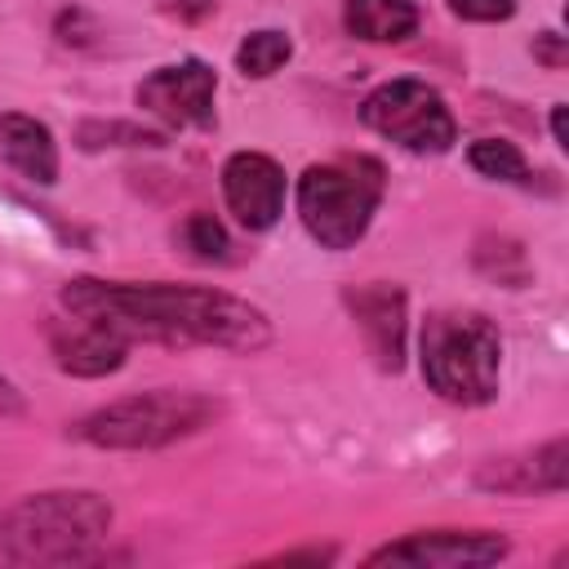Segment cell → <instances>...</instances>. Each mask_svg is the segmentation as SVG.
Here are the masks:
<instances>
[{
  "label": "cell",
  "instance_id": "obj_1",
  "mask_svg": "<svg viewBox=\"0 0 569 569\" xmlns=\"http://www.w3.org/2000/svg\"><path fill=\"white\" fill-rule=\"evenodd\" d=\"M62 307L80 320H93L124 342H164V347H227V351H258L271 342V320L222 289L196 284H129V280H93L80 276L62 289Z\"/></svg>",
  "mask_w": 569,
  "mask_h": 569
},
{
  "label": "cell",
  "instance_id": "obj_2",
  "mask_svg": "<svg viewBox=\"0 0 569 569\" xmlns=\"http://www.w3.org/2000/svg\"><path fill=\"white\" fill-rule=\"evenodd\" d=\"M111 533V502L89 489H49L0 511V556L9 565H80Z\"/></svg>",
  "mask_w": 569,
  "mask_h": 569
},
{
  "label": "cell",
  "instance_id": "obj_3",
  "mask_svg": "<svg viewBox=\"0 0 569 569\" xmlns=\"http://www.w3.org/2000/svg\"><path fill=\"white\" fill-rule=\"evenodd\" d=\"M502 338L480 311H436L422 325V378L449 405H489L498 396Z\"/></svg>",
  "mask_w": 569,
  "mask_h": 569
},
{
  "label": "cell",
  "instance_id": "obj_4",
  "mask_svg": "<svg viewBox=\"0 0 569 569\" xmlns=\"http://www.w3.org/2000/svg\"><path fill=\"white\" fill-rule=\"evenodd\" d=\"M382 200V164L373 156H338L298 178V218L325 249H351Z\"/></svg>",
  "mask_w": 569,
  "mask_h": 569
},
{
  "label": "cell",
  "instance_id": "obj_5",
  "mask_svg": "<svg viewBox=\"0 0 569 569\" xmlns=\"http://www.w3.org/2000/svg\"><path fill=\"white\" fill-rule=\"evenodd\" d=\"M218 418V400L200 391H142L116 405L84 413L71 431L98 449H160L182 436H196Z\"/></svg>",
  "mask_w": 569,
  "mask_h": 569
},
{
  "label": "cell",
  "instance_id": "obj_6",
  "mask_svg": "<svg viewBox=\"0 0 569 569\" xmlns=\"http://www.w3.org/2000/svg\"><path fill=\"white\" fill-rule=\"evenodd\" d=\"M360 120L373 133H382L387 142H396V147H405L413 156H440L458 138V124H453L445 98L431 84L409 80V76L378 84L360 102Z\"/></svg>",
  "mask_w": 569,
  "mask_h": 569
},
{
  "label": "cell",
  "instance_id": "obj_7",
  "mask_svg": "<svg viewBox=\"0 0 569 569\" xmlns=\"http://www.w3.org/2000/svg\"><path fill=\"white\" fill-rule=\"evenodd\" d=\"M213 93H218L213 67L200 58H187V62L156 67L138 84L133 98L147 116H156L169 129H209L213 124Z\"/></svg>",
  "mask_w": 569,
  "mask_h": 569
},
{
  "label": "cell",
  "instance_id": "obj_8",
  "mask_svg": "<svg viewBox=\"0 0 569 569\" xmlns=\"http://www.w3.org/2000/svg\"><path fill=\"white\" fill-rule=\"evenodd\" d=\"M507 556V538L489 529H427L400 542H387L369 556V565H413V569H458V565H493Z\"/></svg>",
  "mask_w": 569,
  "mask_h": 569
},
{
  "label": "cell",
  "instance_id": "obj_9",
  "mask_svg": "<svg viewBox=\"0 0 569 569\" xmlns=\"http://www.w3.org/2000/svg\"><path fill=\"white\" fill-rule=\"evenodd\" d=\"M222 196L240 227L267 231L284 213V169L262 151H236L222 164Z\"/></svg>",
  "mask_w": 569,
  "mask_h": 569
},
{
  "label": "cell",
  "instance_id": "obj_10",
  "mask_svg": "<svg viewBox=\"0 0 569 569\" xmlns=\"http://www.w3.org/2000/svg\"><path fill=\"white\" fill-rule=\"evenodd\" d=\"M356 329L365 333L369 356L378 360V369H400L405 365V289L387 284V280H369L342 293Z\"/></svg>",
  "mask_w": 569,
  "mask_h": 569
},
{
  "label": "cell",
  "instance_id": "obj_11",
  "mask_svg": "<svg viewBox=\"0 0 569 569\" xmlns=\"http://www.w3.org/2000/svg\"><path fill=\"white\" fill-rule=\"evenodd\" d=\"M480 489H498V493H565L569 485V445L556 436L529 453H511V458H493L476 471Z\"/></svg>",
  "mask_w": 569,
  "mask_h": 569
},
{
  "label": "cell",
  "instance_id": "obj_12",
  "mask_svg": "<svg viewBox=\"0 0 569 569\" xmlns=\"http://www.w3.org/2000/svg\"><path fill=\"white\" fill-rule=\"evenodd\" d=\"M49 351L58 360V369L76 373V378H102V373H116L124 365V351L129 342L93 320H62L49 329Z\"/></svg>",
  "mask_w": 569,
  "mask_h": 569
},
{
  "label": "cell",
  "instance_id": "obj_13",
  "mask_svg": "<svg viewBox=\"0 0 569 569\" xmlns=\"http://www.w3.org/2000/svg\"><path fill=\"white\" fill-rule=\"evenodd\" d=\"M0 151L36 187H49L58 178V142H53L49 124H40L36 116L4 111L0 116Z\"/></svg>",
  "mask_w": 569,
  "mask_h": 569
},
{
  "label": "cell",
  "instance_id": "obj_14",
  "mask_svg": "<svg viewBox=\"0 0 569 569\" xmlns=\"http://www.w3.org/2000/svg\"><path fill=\"white\" fill-rule=\"evenodd\" d=\"M342 22L356 40L396 44L418 31V9H413V0H347Z\"/></svg>",
  "mask_w": 569,
  "mask_h": 569
},
{
  "label": "cell",
  "instance_id": "obj_15",
  "mask_svg": "<svg viewBox=\"0 0 569 569\" xmlns=\"http://www.w3.org/2000/svg\"><path fill=\"white\" fill-rule=\"evenodd\" d=\"M289 53H293L289 36L276 31V27H262V31H249V36L240 40L236 67H240V76H249V80H267V76H276V71L289 62Z\"/></svg>",
  "mask_w": 569,
  "mask_h": 569
},
{
  "label": "cell",
  "instance_id": "obj_16",
  "mask_svg": "<svg viewBox=\"0 0 569 569\" xmlns=\"http://www.w3.org/2000/svg\"><path fill=\"white\" fill-rule=\"evenodd\" d=\"M467 160H471V169H476V173H485V178L516 182V187H529V182H533V178H529V164H525V156H520V147H516V142L480 138V142H471Z\"/></svg>",
  "mask_w": 569,
  "mask_h": 569
},
{
  "label": "cell",
  "instance_id": "obj_17",
  "mask_svg": "<svg viewBox=\"0 0 569 569\" xmlns=\"http://www.w3.org/2000/svg\"><path fill=\"white\" fill-rule=\"evenodd\" d=\"M178 244L196 262H227V249H231V240L213 213H187V222L178 227Z\"/></svg>",
  "mask_w": 569,
  "mask_h": 569
},
{
  "label": "cell",
  "instance_id": "obj_18",
  "mask_svg": "<svg viewBox=\"0 0 569 569\" xmlns=\"http://www.w3.org/2000/svg\"><path fill=\"white\" fill-rule=\"evenodd\" d=\"M445 4L462 22H507L516 13V0H445Z\"/></svg>",
  "mask_w": 569,
  "mask_h": 569
},
{
  "label": "cell",
  "instance_id": "obj_19",
  "mask_svg": "<svg viewBox=\"0 0 569 569\" xmlns=\"http://www.w3.org/2000/svg\"><path fill=\"white\" fill-rule=\"evenodd\" d=\"M93 36H98V22H93L89 13H80V9L58 13V40H62V44L84 49V44H93Z\"/></svg>",
  "mask_w": 569,
  "mask_h": 569
},
{
  "label": "cell",
  "instance_id": "obj_20",
  "mask_svg": "<svg viewBox=\"0 0 569 569\" xmlns=\"http://www.w3.org/2000/svg\"><path fill=\"white\" fill-rule=\"evenodd\" d=\"M529 49H533V58H538L542 67H551V71H560V67L569 62V44H565V36H556V31H538Z\"/></svg>",
  "mask_w": 569,
  "mask_h": 569
},
{
  "label": "cell",
  "instance_id": "obj_21",
  "mask_svg": "<svg viewBox=\"0 0 569 569\" xmlns=\"http://www.w3.org/2000/svg\"><path fill=\"white\" fill-rule=\"evenodd\" d=\"M27 405H22V396H18V387L0 373V418H18Z\"/></svg>",
  "mask_w": 569,
  "mask_h": 569
},
{
  "label": "cell",
  "instance_id": "obj_22",
  "mask_svg": "<svg viewBox=\"0 0 569 569\" xmlns=\"http://www.w3.org/2000/svg\"><path fill=\"white\" fill-rule=\"evenodd\" d=\"M213 4H218V0H173V9H178L187 22H200L204 13H213Z\"/></svg>",
  "mask_w": 569,
  "mask_h": 569
},
{
  "label": "cell",
  "instance_id": "obj_23",
  "mask_svg": "<svg viewBox=\"0 0 569 569\" xmlns=\"http://www.w3.org/2000/svg\"><path fill=\"white\" fill-rule=\"evenodd\" d=\"M551 138H556V147H569V129H565V107L560 102L551 107Z\"/></svg>",
  "mask_w": 569,
  "mask_h": 569
}]
</instances>
